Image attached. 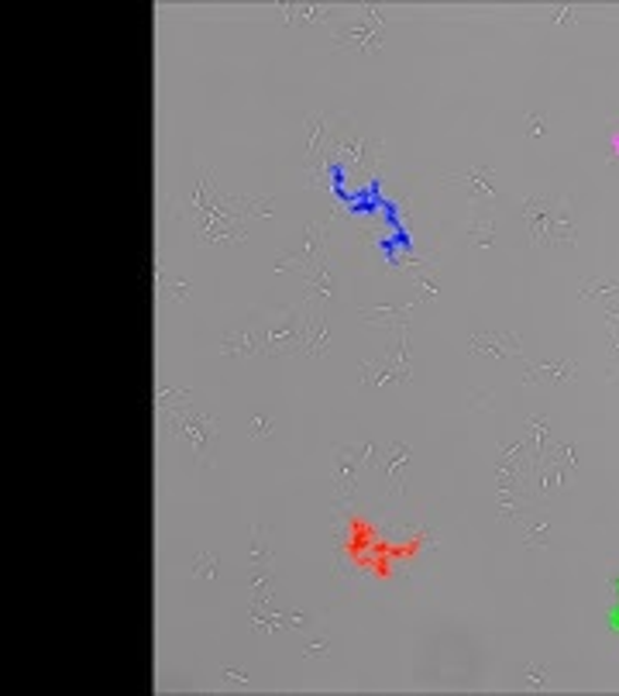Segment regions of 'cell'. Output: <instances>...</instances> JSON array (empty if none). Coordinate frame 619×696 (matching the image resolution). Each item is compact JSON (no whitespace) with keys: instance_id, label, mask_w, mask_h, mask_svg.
<instances>
[{"instance_id":"obj_27","label":"cell","mask_w":619,"mask_h":696,"mask_svg":"<svg viewBox=\"0 0 619 696\" xmlns=\"http://www.w3.org/2000/svg\"><path fill=\"white\" fill-rule=\"evenodd\" d=\"M416 287H420V303H430L440 297V283H437V266H424L416 269Z\"/></svg>"},{"instance_id":"obj_19","label":"cell","mask_w":619,"mask_h":696,"mask_svg":"<svg viewBox=\"0 0 619 696\" xmlns=\"http://www.w3.org/2000/svg\"><path fill=\"white\" fill-rule=\"evenodd\" d=\"M303 287H306V300L317 303V308H327L338 293V269L330 266V255H320L314 266H306L300 273Z\"/></svg>"},{"instance_id":"obj_11","label":"cell","mask_w":619,"mask_h":696,"mask_svg":"<svg viewBox=\"0 0 619 696\" xmlns=\"http://www.w3.org/2000/svg\"><path fill=\"white\" fill-rule=\"evenodd\" d=\"M410 469H413V448L403 439H389L386 445H379V455H375V472L383 476V483L392 496H403L406 483H410Z\"/></svg>"},{"instance_id":"obj_20","label":"cell","mask_w":619,"mask_h":696,"mask_svg":"<svg viewBox=\"0 0 619 696\" xmlns=\"http://www.w3.org/2000/svg\"><path fill=\"white\" fill-rule=\"evenodd\" d=\"M582 303H595L603 314H619V276L616 273H592L579 287Z\"/></svg>"},{"instance_id":"obj_23","label":"cell","mask_w":619,"mask_h":696,"mask_svg":"<svg viewBox=\"0 0 619 696\" xmlns=\"http://www.w3.org/2000/svg\"><path fill=\"white\" fill-rule=\"evenodd\" d=\"M265 573H276V549H272V535L262 525H255L248 541V576H265Z\"/></svg>"},{"instance_id":"obj_8","label":"cell","mask_w":619,"mask_h":696,"mask_svg":"<svg viewBox=\"0 0 619 696\" xmlns=\"http://www.w3.org/2000/svg\"><path fill=\"white\" fill-rule=\"evenodd\" d=\"M375 455H379V445L372 439H351V442H338L330 448V466H335V487L338 496H355L359 483L365 480V472L375 469Z\"/></svg>"},{"instance_id":"obj_14","label":"cell","mask_w":619,"mask_h":696,"mask_svg":"<svg viewBox=\"0 0 619 696\" xmlns=\"http://www.w3.org/2000/svg\"><path fill=\"white\" fill-rule=\"evenodd\" d=\"M330 124H335V115L330 111H314V115L303 118V169L306 172L327 166Z\"/></svg>"},{"instance_id":"obj_9","label":"cell","mask_w":619,"mask_h":696,"mask_svg":"<svg viewBox=\"0 0 619 696\" xmlns=\"http://www.w3.org/2000/svg\"><path fill=\"white\" fill-rule=\"evenodd\" d=\"M327 231H330V221L327 217H310V221L303 225V235L300 242L293 249H286L279 259H276V273H303L306 266H314L320 255H327Z\"/></svg>"},{"instance_id":"obj_15","label":"cell","mask_w":619,"mask_h":696,"mask_svg":"<svg viewBox=\"0 0 619 696\" xmlns=\"http://www.w3.org/2000/svg\"><path fill=\"white\" fill-rule=\"evenodd\" d=\"M279 21L286 28H330L335 25V14L341 8L335 4H314V0H290V4H272Z\"/></svg>"},{"instance_id":"obj_16","label":"cell","mask_w":619,"mask_h":696,"mask_svg":"<svg viewBox=\"0 0 619 696\" xmlns=\"http://www.w3.org/2000/svg\"><path fill=\"white\" fill-rule=\"evenodd\" d=\"M579 380V362L555 356V359H523V383L526 386H568Z\"/></svg>"},{"instance_id":"obj_12","label":"cell","mask_w":619,"mask_h":696,"mask_svg":"<svg viewBox=\"0 0 619 696\" xmlns=\"http://www.w3.org/2000/svg\"><path fill=\"white\" fill-rule=\"evenodd\" d=\"M217 352L224 359H262V311L245 314L238 324L220 335Z\"/></svg>"},{"instance_id":"obj_30","label":"cell","mask_w":619,"mask_h":696,"mask_svg":"<svg viewBox=\"0 0 619 696\" xmlns=\"http://www.w3.org/2000/svg\"><path fill=\"white\" fill-rule=\"evenodd\" d=\"M520 686H523V689H530V693H547V689H550V683H547L544 665H526L523 683H520Z\"/></svg>"},{"instance_id":"obj_13","label":"cell","mask_w":619,"mask_h":696,"mask_svg":"<svg viewBox=\"0 0 619 696\" xmlns=\"http://www.w3.org/2000/svg\"><path fill=\"white\" fill-rule=\"evenodd\" d=\"M469 356L482 362H510V359H526L523 345L513 332L506 328H482L469 335Z\"/></svg>"},{"instance_id":"obj_33","label":"cell","mask_w":619,"mask_h":696,"mask_svg":"<svg viewBox=\"0 0 619 696\" xmlns=\"http://www.w3.org/2000/svg\"><path fill=\"white\" fill-rule=\"evenodd\" d=\"M550 531H555V525H550V520H547V525H541V528H534V531H526V545L530 549H534V545H547V538H550Z\"/></svg>"},{"instance_id":"obj_22","label":"cell","mask_w":619,"mask_h":696,"mask_svg":"<svg viewBox=\"0 0 619 696\" xmlns=\"http://www.w3.org/2000/svg\"><path fill=\"white\" fill-rule=\"evenodd\" d=\"M464 238H469L472 249H496L499 245V231H496L493 207H472V217H469V228H464Z\"/></svg>"},{"instance_id":"obj_25","label":"cell","mask_w":619,"mask_h":696,"mask_svg":"<svg viewBox=\"0 0 619 696\" xmlns=\"http://www.w3.org/2000/svg\"><path fill=\"white\" fill-rule=\"evenodd\" d=\"M609 324V356H606V380L619 386V314H606Z\"/></svg>"},{"instance_id":"obj_31","label":"cell","mask_w":619,"mask_h":696,"mask_svg":"<svg viewBox=\"0 0 619 696\" xmlns=\"http://www.w3.org/2000/svg\"><path fill=\"white\" fill-rule=\"evenodd\" d=\"M547 11L555 14V17H550V21H555V25H561V28H571L574 21H579L574 14H579L582 8H579V4H555V8H547Z\"/></svg>"},{"instance_id":"obj_26","label":"cell","mask_w":619,"mask_h":696,"mask_svg":"<svg viewBox=\"0 0 619 696\" xmlns=\"http://www.w3.org/2000/svg\"><path fill=\"white\" fill-rule=\"evenodd\" d=\"M217 565H220L217 552H214V549H204L201 555L193 559V565H190V576H193L196 583H214V579H217Z\"/></svg>"},{"instance_id":"obj_6","label":"cell","mask_w":619,"mask_h":696,"mask_svg":"<svg viewBox=\"0 0 619 696\" xmlns=\"http://www.w3.org/2000/svg\"><path fill=\"white\" fill-rule=\"evenodd\" d=\"M303 324H306V300L262 311V359L303 356Z\"/></svg>"},{"instance_id":"obj_17","label":"cell","mask_w":619,"mask_h":696,"mask_svg":"<svg viewBox=\"0 0 619 696\" xmlns=\"http://www.w3.org/2000/svg\"><path fill=\"white\" fill-rule=\"evenodd\" d=\"M335 348V324L327 317V308L306 300V324H303V356L306 359H327Z\"/></svg>"},{"instance_id":"obj_3","label":"cell","mask_w":619,"mask_h":696,"mask_svg":"<svg viewBox=\"0 0 619 696\" xmlns=\"http://www.w3.org/2000/svg\"><path fill=\"white\" fill-rule=\"evenodd\" d=\"M520 214L526 221L530 249L537 252H574L579 245V217L568 193H526Z\"/></svg>"},{"instance_id":"obj_21","label":"cell","mask_w":619,"mask_h":696,"mask_svg":"<svg viewBox=\"0 0 619 696\" xmlns=\"http://www.w3.org/2000/svg\"><path fill=\"white\" fill-rule=\"evenodd\" d=\"M416 303H375V308H362L359 317L365 324H372V328H410V314H413Z\"/></svg>"},{"instance_id":"obj_10","label":"cell","mask_w":619,"mask_h":696,"mask_svg":"<svg viewBox=\"0 0 619 696\" xmlns=\"http://www.w3.org/2000/svg\"><path fill=\"white\" fill-rule=\"evenodd\" d=\"M448 187L461 190L472 201V207H496L502 201V190L496 183V169L489 163H469L454 177H445Z\"/></svg>"},{"instance_id":"obj_29","label":"cell","mask_w":619,"mask_h":696,"mask_svg":"<svg viewBox=\"0 0 619 696\" xmlns=\"http://www.w3.org/2000/svg\"><path fill=\"white\" fill-rule=\"evenodd\" d=\"M330 656H335V645H330L327 635H317V638L303 641V659H310V662H324V659H330Z\"/></svg>"},{"instance_id":"obj_18","label":"cell","mask_w":619,"mask_h":696,"mask_svg":"<svg viewBox=\"0 0 619 696\" xmlns=\"http://www.w3.org/2000/svg\"><path fill=\"white\" fill-rule=\"evenodd\" d=\"M155 311L166 314L169 308H180V303L190 297V283L180 279V276H169L166 269V255H162V245H155Z\"/></svg>"},{"instance_id":"obj_34","label":"cell","mask_w":619,"mask_h":696,"mask_svg":"<svg viewBox=\"0 0 619 696\" xmlns=\"http://www.w3.org/2000/svg\"><path fill=\"white\" fill-rule=\"evenodd\" d=\"M526 135H530V139H541V135H544V118L534 115V111L526 115Z\"/></svg>"},{"instance_id":"obj_1","label":"cell","mask_w":619,"mask_h":696,"mask_svg":"<svg viewBox=\"0 0 619 696\" xmlns=\"http://www.w3.org/2000/svg\"><path fill=\"white\" fill-rule=\"evenodd\" d=\"M180 214L193 228V242L201 249L241 245L248 242L252 221H272L279 214L272 197H234V193L217 190L214 172L207 163H196L193 180L180 190Z\"/></svg>"},{"instance_id":"obj_24","label":"cell","mask_w":619,"mask_h":696,"mask_svg":"<svg viewBox=\"0 0 619 696\" xmlns=\"http://www.w3.org/2000/svg\"><path fill=\"white\" fill-rule=\"evenodd\" d=\"M193 400V389L180 386V383H169L166 376L155 380V418H166L169 410L183 407Z\"/></svg>"},{"instance_id":"obj_32","label":"cell","mask_w":619,"mask_h":696,"mask_svg":"<svg viewBox=\"0 0 619 696\" xmlns=\"http://www.w3.org/2000/svg\"><path fill=\"white\" fill-rule=\"evenodd\" d=\"M220 683H228V686H248V689L258 686V680L248 676V672H241V669H220Z\"/></svg>"},{"instance_id":"obj_2","label":"cell","mask_w":619,"mask_h":696,"mask_svg":"<svg viewBox=\"0 0 619 696\" xmlns=\"http://www.w3.org/2000/svg\"><path fill=\"white\" fill-rule=\"evenodd\" d=\"M155 428H159V442L172 445L175 452L190 459L196 469L210 472L217 466V448H220V424L210 410H204L201 404H183L169 410L166 418H155Z\"/></svg>"},{"instance_id":"obj_7","label":"cell","mask_w":619,"mask_h":696,"mask_svg":"<svg viewBox=\"0 0 619 696\" xmlns=\"http://www.w3.org/2000/svg\"><path fill=\"white\" fill-rule=\"evenodd\" d=\"M413 376V356H410V328L396 332V345L389 348L386 356L365 359L359 369V386L365 389H396L406 386Z\"/></svg>"},{"instance_id":"obj_28","label":"cell","mask_w":619,"mask_h":696,"mask_svg":"<svg viewBox=\"0 0 619 696\" xmlns=\"http://www.w3.org/2000/svg\"><path fill=\"white\" fill-rule=\"evenodd\" d=\"M248 434L255 442H269L272 434H276V421L269 415H262V410H252V418H248Z\"/></svg>"},{"instance_id":"obj_4","label":"cell","mask_w":619,"mask_h":696,"mask_svg":"<svg viewBox=\"0 0 619 696\" xmlns=\"http://www.w3.org/2000/svg\"><path fill=\"white\" fill-rule=\"evenodd\" d=\"M386 159V142L379 135H368L351 118L338 115L330 124V142H327V163L344 172L351 187H365L379 177V166Z\"/></svg>"},{"instance_id":"obj_5","label":"cell","mask_w":619,"mask_h":696,"mask_svg":"<svg viewBox=\"0 0 619 696\" xmlns=\"http://www.w3.org/2000/svg\"><path fill=\"white\" fill-rule=\"evenodd\" d=\"M392 21V11L386 4H362L355 17H338L330 25V41L341 52H359V56H379L386 46V25Z\"/></svg>"}]
</instances>
